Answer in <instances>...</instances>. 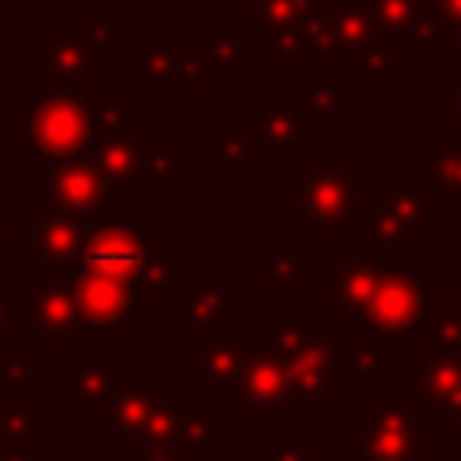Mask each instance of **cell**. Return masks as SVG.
<instances>
[{
    "instance_id": "83f0119b",
    "label": "cell",
    "mask_w": 461,
    "mask_h": 461,
    "mask_svg": "<svg viewBox=\"0 0 461 461\" xmlns=\"http://www.w3.org/2000/svg\"><path fill=\"white\" fill-rule=\"evenodd\" d=\"M306 7L310 0H241V22L259 50L277 58V50L295 36Z\"/></svg>"
},
{
    "instance_id": "44dd1931",
    "label": "cell",
    "mask_w": 461,
    "mask_h": 461,
    "mask_svg": "<svg viewBox=\"0 0 461 461\" xmlns=\"http://www.w3.org/2000/svg\"><path fill=\"white\" fill-rule=\"evenodd\" d=\"M126 86H187V61L198 40H126Z\"/></svg>"
},
{
    "instance_id": "f907efd6",
    "label": "cell",
    "mask_w": 461,
    "mask_h": 461,
    "mask_svg": "<svg viewBox=\"0 0 461 461\" xmlns=\"http://www.w3.org/2000/svg\"><path fill=\"white\" fill-rule=\"evenodd\" d=\"M454 252H457L454 259H461V212H457V245H454Z\"/></svg>"
},
{
    "instance_id": "7dc6e473",
    "label": "cell",
    "mask_w": 461,
    "mask_h": 461,
    "mask_svg": "<svg viewBox=\"0 0 461 461\" xmlns=\"http://www.w3.org/2000/svg\"><path fill=\"white\" fill-rule=\"evenodd\" d=\"M14 137H7V133H0V173H11L14 169Z\"/></svg>"
},
{
    "instance_id": "cb8c5ba5",
    "label": "cell",
    "mask_w": 461,
    "mask_h": 461,
    "mask_svg": "<svg viewBox=\"0 0 461 461\" xmlns=\"http://www.w3.org/2000/svg\"><path fill=\"white\" fill-rule=\"evenodd\" d=\"M169 447L180 450L187 461H212L227 447V418H220L212 411V403L187 396L176 407Z\"/></svg>"
},
{
    "instance_id": "f6af8a7d",
    "label": "cell",
    "mask_w": 461,
    "mask_h": 461,
    "mask_svg": "<svg viewBox=\"0 0 461 461\" xmlns=\"http://www.w3.org/2000/svg\"><path fill=\"white\" fill-rule=\"evenodd\" d=\"M439 443L443 450H461V411L439 418Z\"/></svg>"
},
{
    "instance_id": "b9f144b4",
    "label": "cell",
    "mask_w": 461,
    "mask_h": 461,
    "mask_svg": "<svg viewBox=\"0 0 461 461\" xmlns=\"http://www.w3.org/2000/svg\"><path fill=\"white\" fill-rule=\"evenodd\" d=\"M439 303H447L450 310L461 313V259H454V267L439 270Z\"/></svg>"
},
{
    "instance_id": "681fc988",
    "label": "cell",
    "mask_w": 461,
    "mask_h": 461,
    "mask_svg": "<svg viewBox=\"0 0 461 461\" xmlns=\"http://www.w3.org/2000/svg\"><path fill=\"white\" fill-rule=\"evenodd\" d=\"M454 104H457V130H461V79H457V86H454Z\"/></svg>"
},
{
    "instance_id": "f546056e",
    "label": "cell",
    "mask_w": 461,
    "mask_h": 461,
    "mask_svg": "<svg viewBox=\"0 0 461 461\" xmlns=\"http://www.w3.org/2000/svg\"><path fill=\"white\" fill-rule=\"evenodd\" d=\"M148 137V122L144 119H126L122 130L108 133V137H97L86 151V158L119 187H133V158H137V148L140 140Z\"/></svg>"
},
{
    "instance_id": "f5cc1de1",
    "label": "cell",
    "mask_w": 461,
    "mask_h": 461,
    "mask_svg": "<svg viewBox=\"0 0 461 461\" xmlns=\"http://www.w3.org/2000/svg\"><path fill=\"white\" fill-rule=\"evenodd\" d=\"M0 447H4V443H0Z\"/></svg>"
},
{
    "instance_id": "8d00e7d4",
    "label": "cell",
    "mask_w": 461,
    "mask_h": 461,
    "mask_svg": "<svg viewBox=\"0 0 461 461\" xmlns=\"http://www.w3.org/2000/svg\"><path fill=\"white\" fill-rule=\"evenodd\" d=\"M421 346L432 353H461V313L447 303H432L421 328Z\"/></svg>"
},
{
    "instance_id": "9a60e30c",
    "label": "cell",
    "mask_w": 461,
    "mask_h": 461,
    "mask_svg": "<svg viewBox=\"0 0 461 461\" xmlns=\"http://www.w3.org/2000/svg\"><path fill=\"white\" fill-rule=\"evenodd\" d=\"M429 295L425 285L414 270L393 267L378 292L371 295L367 310L360 313V324L371 331H385V335H421L425 317H429Z\"/></svg>"
},
{
    "instance_id": "4316f807",
    "label": "cell",
    "mask_w": 461,
    "mask_h": 461,
    "mask_svg": "<svg viewBox=\"0 0 461 461\" xmlns=\"http://www.w3.org/2000/svg\"><path fill=\"white\" fill-rule=\"evenodd\" d=\"M339 364H342L346 385L349 382L389 385L393 382V335L371 331V328L339 335Z\"/></svg>"
},
{
    "instance_id": "f35d334b",
    "label": "cell",
    "mask_w": 461,
    "mask_h": 461,
    "mask_svg": "<svg viewBox=\"0 0 461 461\" xmlns=\"http://www.w3.org/2000/svg\"><path fill=\"white\" fill-rule=\"evenodd\" d=\"M259 461H328V454L313 447L310 432H277L274 443L259 450Z\"/></svg>"
},
{
    "instance_id": "e575fe53",
    "label": "cell",
    "mask_w": 461,
    "mask_h": 461,
    "mask_svg": "<svg viewBox=\"0 0 461 461\" xmlns=\"http://www.w3.org/2000/svg\"><path fill=\"white\" fill-rule=\"evenodd\" d=\"M140 288L148 292L151 303H169V299L180 303V295H184V285H180V256L162 245L148 259V267L140 274Z\"/></svg>"
},
{
    "instance_id": "7c38bea8",
    "label": "cell",
    "mask_w": 461,
    "mask_h": 461,
    "mask_svg": "<svg viewBox=\"0 0 461 461\" xmlns=\"http://www.w3.org/2000/svg\"><path fill=\"white\" fill-rule=\"evenodd\" d=\"M241 119L252 126L267 155H306L310 151V108L303 86H277L274 101H249Z\"/></svg>"
},
{
    "instance_id": "836d02e7",
    "label": "cell",
    "mask_w": 461,
    "mask_h": 461,
    "mask_svg": "<svg viewBox=\"0 0 461 461\" xmlns=\"http://www.w3.org/2000/svg\"><path fill=\"white\" fill-rule=\"evenodd\" d=\"M245 22H212L205 36V54L216 72H241L245 68V47H249Z\"/></svg>"
},
{
    "instance_id": "7a4b0ae2",
    "label": "cell",
    "mask_w": 461,
    "mask_h": 461,
    "mask_svg": "<svg viewBox=\"0 0 461 461\" xmlns=\"http://www.w3.org/2000/svg\"><path fill=\"white\" fill-rule=\"evenodd\" d=\"M292 209L317 234H353L364 220V202L353 169L339 151H313L292 173Z\"/></svg>"
},
{
    "instance_id": "6da1fadb",
    "label": "cell",
    "mask_w": 461,
    "mask_h": 461,
    "mask_svg": "<svg viewBox=\"0 0 461 461\" xmlns=\"http://www.w3.org/2000/svg\"><path fill=\"white\" fill-rule=\"evenodd\" d=\"M259 339L285 360L295 414L317 418L342 396L346 378L339 364V335L328 331V317H263Z\"/></svg>"
},
{
    "instance_id": "ffe728a7",
    "label": "cell",
    "mask_w": 461,
    "mask_h": 461,
    "mask_svg": "<svg viewBox=\"0 0 461 461\" xmlns=\"http://www.w3.org/2000/svg\"><path fill=\"white\" fill-rule=\"evenodd\" d=\"M29 328L43 339V346L50 353H76L83 349V310L72 295V288L65 281H47V285H32L29 292Z\"/></svg>"
},
{
    "instance_id": "bcb514c9",
    "label": "cell",
    "mask_w": 461,
    "mask_h": 461,
    "mask_svg": "<svg viewBox=\"0 0 461 461\" xmlns=\"http://www.w3.org/2000/svg\"><path fill=\"white\" fill-rule=\"evenodd\" d=\"M130 461H187V457L173 447H133Z\"/></svg>"
},
{
    "instance_id": "ee69618b",
    "label": "cell",
    "mask_w": 461,
    "mask_h": 461,
    "mask_svg": "<svg viewBox=\"0 0 461 461\" xmlns=\"http://www.w3.org/2000/svg\"><path fill=\"white\" fill-rule=\"evenodd\" d=\"M14 202H0V256L14 252Z\"/></svg>"
},
{
    "instance_id": "ac0fdd59",
    "label": "cell",
    "mask_w": 461,
    "mask_h": 461,
    "mask_svg": "<svg viewBox=\"0 0 461 461\" xmlns=\"http://www.w3.org/2000/svg\"><path fill=\"white\" fill-rule=\"evenodd\" d=\"M389 270H393V252H364V249L346 252V256L328 270V303H324V317H328V321L360 317Z\"/></svg>"
},
{
    "instance_id": "d6986e66",
    "label": "cell",
    "mask_w": 461,
    "mask_h": 461,
    "mask_svg": "<svg viewBox=\"0 0 461 461\" xmlns=\"http://www.w3.org/2000/svg\"><path fill=\"white\" fill-rule=\"evenodd\" d=\"M277 68L285 72H342L339 40H335V7L331 0H310L295 36L277 50Z\"/></svg>"
},
{
    "instance_id": "d6a6232c",
    "label": "cell",
    "mask_w": 461,
    "mask_h": 461,
    "mask_svg": "<svg viewBox=\"0 0 461 461\" xmlns=\"http://www.w3.org/2000/svg\"><path fill=\"white\" fill-rule=\"evenodd\" d=\"M357 418L364 432H382V436H411L421 432V411L411 400H389V396H360L357 400Z\"/></svg>"
},
{
    "instance_id": "3957f363",
    "label": "cell",
    "mask_w": 461,
    "mask_h": 461,
    "mask_svg": "<svg viewBox=\"0 0 461 461\" xmlns=\"http://www.w3.org/2000/svg\"><path fill=\"white\" fill-rule=\"evenodd\" d=\"M439 209L425 194L421 184L411 180L407 169H393L385 184L375 187L371 202H364V220L357 230V245L364 252H425V223L436 220Z\"/></svg>"
},
{
    "instance_id": "7bdbcfd3",
    "label": "cell",
    "mask_w": 461,
    "mask_h": 461,
    "mask_svg": "<svg viewBox=\"0 0 461 461\" xmlns=\"http://www.w3.org/2000/svg\"><path fill=\"white\" fill-rule=\"evenodd\" d=\"M14 317H18V292H14V285L0 281V339L11 331Z\"/></svg>"
},
{
    "instance_id": "484cf974",
    "label": "cell",
    "mask_w": 461,
    "mask_h": 461,
    "mask_svg": "<svg viewBox=\"0 0 461 461\" xmlns=\"http://www.w3.org/2000/svg\"><path fill=\"white\" fill-rule=\"evenodd\" d=\"M421 187L443 212L461 202V130L421 140Z\"/></svg>"
},
{
    "instance_id": "ba28073f",
    "label": "cell",
    "mask_w": 461,
    "mask_h": 461,
    "mask_svg": "<svg viewBox=\"0 0 461 461\" xmlns=\"http://www.w3.org/2000/svg\"><path fill=\"white\" fill-rule=\"evenodd\" d=\"M29 223H32V249H29V281L32 285L61 281L79 263L86 238L97 230L86 220H76L72 212H65L50 198L29 205Z\"/></svg>"
},
{
    "instance_id": "5b68a950",
    "label": "cell",
    "mask_w": 461,
    "mask_h": 461,
    "mask_svg": "<svg viewBox=\"0 0 461 461\" xmlns=\"http://www.w3.org/2000/svg\"><path fill=\"white\" fill-rule=\"evenodd\" d=\"M331 7H335V40H339L342 68L357 76L360 90L393 86L396 72H407L411 54L382 32L367 0H331Z\"/></svg>"
},
{
    "instance_id": "277c9868",
    "label": "cell",
    "mask_w": 461,
    "mask_h": 461,
    "mask_svg": "<svg viewBox=\"0 0 461 461\" xmlns=\"http://www.w3.org/2000/svg\"><path fill=\"white\" fill-rule=\"evenodd\" d=\"M97 86L61 90L40 86L29 101V148L47 162L83 158L101 137L97 130Z\"/></svg>"
},
{
    "instance_id": "30bf717a",
    "label": "cell",
    "mask_w": 461,
    "mask_h": 461,
    "mask_svg": "<svg viewBox=\"0 0 461 461\" xmlns=\"http://www.w3.org/2000/svg\"><path fill=\"white\" fill-rule=\"evenodd\" d=\"M32 72H43L50 86L79 90L97 83V54L86 43L83 22H50L43 36L29 43Z\"/></svg>"
},
{
    "instance_id": "8992f818",
    "label": "cell",
    "mask_w": 461,
    "mask_h": 461,
    "mask_svg": "<svg viewBox=\"0 0 461 461\" xmlns=\"http://www.w3.org/2000/svg\"><path fill=\"white\" fill-rule=\"evenodd\" d=\"M29 184L43 187L50 202H58L76 220H86L90 227L108 223L112 209L130 202V187L112 184L86 155L83 158H65V162H47L43 169L29 173Z\"/></svg>"
},
{
    "instance_id": "f1b7e54d",
    "label": "cell",
    "mask_w": 461,
    "mask_h": 461,
    "mask_svg": "<svg viewBox=\"0 0 461 461\" xmlns=\"http://www.w3.org/2000/svg\"><path fill=\"white\" fill-rule=\"evenodd\" d=\"M209 137H212V151H209L212 173H256L263 166L267 151L245 119H212Z\"/></svg>"
},
{
    "instance_id": "c3c4849f",
    "label": "cell",
    "mask_w": 461,
    "mask_h": 461,
    "mask_svg": "<svg viewBox=\"0 0 461 461\" xmlns=\"http://www.w3.org/2000/svg\"><path fill=\"white\" fill-rule=\"evenodd\" d=\"M339 461H378V457H371V454L360 450V447H346V450L339 454Z\"/></svg>"
},
{
    "instance_id": "4dcf8cb0",
    "label": "cell",
    "mask_w": 461,
    "mask_h": 461,
    "mask_svg": "<svg viewBox=\"0 0 461 461\" xmlns=\"http://www.w3.org/2000/svg\"><path fill=\"white\" fill-rule=\"evenodd\" d=\"M259 285L274 288L277 303H292V295L303 285H310V252L306 249H263Z\"/></svg>"
},
{
    "instance_id": "ab89813d",
    "label": "cell",
    "mask_w": 461,
    "mask_h": 461,
    "mask_svg": "<svg viewBox=\"0 0 461 461\" xmlns=\"http://www.w3.org/2000/svg\"><path fill=\"white\" fill-rule=\"evenodd\" d=\"M50 378V371L43 364L32 360V353H22V349H0V382H11V385H43Z\"/></svg>"
},
{
    "instance_id": "5bb4252c",
    "label": "cell",
    "mask_w": 461,
    "mask_h": 461,
    "mask_svg": "<svg viewBox=\"0 0 461 461\" xmlns=\"http://www.w3.org/2000/svg\"><path fill=\"white\" fill-rule=\"evenodd\" d=\"M375 22L411 58L450 54L439 0H367Z\"/></svg>"
},
{
    "instance_id": "d4e9b609",
    "label": "cell",
    "mask_w": 461,
    "mask_h": 461,
    "mask_svg": "<svg viewBox=\"0 0 461 461\" xmlns=\"http://www.w3.org/2000/svg\"><path fill=\"white\" fill-rule=\"evenodd\" d=\"M50 403L32 396L29 385L0 382V443L4 447H47Z\"/></svg>"
},
{
    "instance_id": "e0dca14e",
    "label": "cell",
    "mask_w": 461,
    "mask_h": 461,
    "mask_svg": "<svg viewBox=\"0 0 461 461\" xmlns=\"http://www.w3.org/2000/svg\"><path fill=\"white\" fill-rule=\"evenodd\" d=\"M241 313H245V288L241 285H216L212 270L198 267V270H191V281L184 285L176 331L187 339L223 331Z\"/></svg>"
},
{
    "instance_id": "8fae6325",
    "label": "cell",
    "mask_w": 461,
    "mask_h": 461,
    "mask_svg": "<svg viewBox=\"0 0 461 461\" xmlns=\"http://www.w3.org/2000/svg\"><path fill=\"white\" fill-rule=\"evenodd\" d=\"M162 249V234L144 227V223H122V220H108L101 223L86 245H83V263L101 270V274H112L119 281H137L140 285V274L148 267V259Z\"/></svg>"
},
{
    "instance_id": "d590c367",
    "label": "cell",
    "mask_w": 461,
    "mask_h": 461,
    "mask_svg": "<svg viewBox=\"0 0 461 461\" xmlns=\"http://www.w3.org/2000/svg\"><path fill=\"white\" fill-rule=\"evenodd\" d=\"M303 101L313 119L339 122L346 108V90H342V72H310L303 86Z\"/></svg>"
},
{
    "instance_id": "603a6c76",
    "label": "cell",
    "mask_w": 461,
    "mask_h": 461,
    "mask_svg": "<svg viewBox=\"0 0 461 461\" xmlns=\"http://www.w3.org/2000/svg\"><path fill=\"white\" fill-rule=\"evenodd\" d=\"M173 400H180V393H176L173 382H130V385L122 389V396L115 400V407L94 421V432H97V436H108L112 447L126 450V439H130L158 407H166V403H173Z\"/></svg>"
},
{
    "instance_id": "4fadbf2b",
    "label": "cell",
    "mask_w": 461,
    "mask_h": 461,
    "mask_svg": "<svg viewBox=\"0 0 461 461\" xmlns=\"http://www.w3.org/2000/svg\"><path fill=\"white\" fill-rule=\"evenodd\" d=\"M130 382V367L119 364L108 349H79V360L61 367V396L72 400L79 414L94 421L115 407Z\"/></svg>"
},
{
    "instance_id": "60d3db41",
    "label": "cell",
    "mask_w": 461,
    "mask_h": 461,
    "mask_svg": "<svg viewBox=\"0 0 461 461\" xmlns=\"http://www.w3.org/2000/svg\"><path fill=\"white\" fill-rule=\"evenodd\" d=\"M439 11H443V29H447L450 58L461 68V0H439Z\"/></svg>"
},
{
    "instance_id": "74e56055",
    "label": "cell",
    "mask_w": 461,
    "mask_h": 461,
    "mask_svg": "<svg viewBox=\"0 0 461 461\" xmlns=\"http://www.w3.org/2000/svg\"><path fill=\"white\" fill-rule=\"evenodd\" d=\"M83 32H86V43H90V50H94L97 58H101V54H112L119 40H130V25H126L122 18H115V11H112L108 4H101V7L94 11V18L83 22Z\"/></svg>"
},
{
    "instance_id": "9c48e42d",
    "label": "cell",
    "mask_w": 461,
    "mask_h": 461,
    "mask_svg": "<svg viewBox=\"0 0 461 461\" xmlns=\"http://www.w3.org/2000/svg\"><path fill=\"white\" fill-rule=\"evenodd\" d=\"M259 331L256 335H230L223 331H209V335H194L191 339V396L216 403V400H234L241 375L252 360V353L259 349Z\"/></svg>"
},
{
    "instance_id": "816d5d0a",
    "label": "cell",
    "mask_w": 461,
    "mask_h": 461,
    "mask_svg": "<svg viewBox=\"0 0 461 461\" xmlns=\"http://www.w3.org/2000/svg\"><path fill=\"white\" fill-rule=\"evenodd\" d=\"M454 212H461V202H457V205H454Z\"/></svg>"
},
{
    "instance_id": "7402d4cb",
    "label": "cell",
    "mask_w": 461,
    "mask_h": 461,
    "mask_svg": "<svg viewBox=\"0 0 461 461\" xmlns=\"http://www.w3.org/2000/svg\"><path fill=\"white\" fill-rule=\"evenodd\" d=\"M234 400L249 411V414H295V396H292V382L285 371V360L277 349H270L267 342H259V349L252 353L241 385L234 393Z\"/></svg>"
},
{
    "instance_id": "2e32d148",
    "label": "cell",
    "mask_w": 461,
    "mask_h": 461,
    "mask_svg": "<svg viewBox=\"0 0 461 461\" xmlns=\"http://www.w3.org/2000/svg\"><path fill=\"white\" fill-rule=\"evenodd\" d=\"M407 400L421 418L461 411V353H432L425 346L407 353Z\"/></svg>"
},
{
    "instance_id": "1f68e13d",
    "label": "cell",
    "mask_w": 461,
    "mask_h": 461,
    "mask_svg": "<svg viewBox=\"0 0 461 461\" xmlns=\"http://www.w3.org/2000/svg\"><path fill=\"white\" fill-rule=\"evenodd\" d=\"M158 184L176 187L180 184V140L176 137H155L148 133L133 158V187Z\"/></svg>"
},
{
    "instance_id": "52a82bcc",
    "label": "cell",
    "mask_w": 461,
    "mask_h": 461,
    "mask_svg": "<svg viewBox=\"0 0 461 461\" xmlns=\"http://www.w3.org/2000/svg\"><path fill=\"white\" fill-rule=\"evenodd\" d=\"M79 310H83V324L94 335H126L133 321H144L151 299L137 281H119L112 274H101L94 267H86L83 259L61 277Z\"/></svg>"
}]
</instances>
